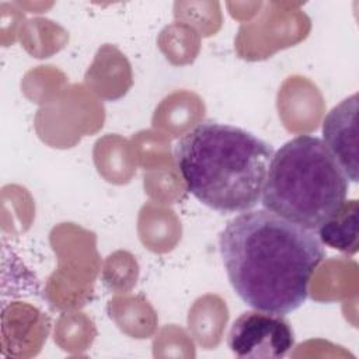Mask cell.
I'll return each mask as SVG.
<instances>
[{"instance_id":"3957f363","label":"cell","mask_w":359,"mask_h":359,"mask_svg":"<svg viewBox=\"0 0 359 359\" xmlns=\"http://www.w3.org/2000/svg\"><path fill=\"white\" fill-rule=\"evenodd\" d=\"M349 180L323 139L300 135L272 156L261 203L309 230H318L346 201Z\"/></svg>"},{"instance_id":"5b68a950","label":"cell","mask_w":359,"mask_h":359,"mask_svg":"<svg viewBox=\"0 0 359 359\" xmlns=\"http://www.w3.org/2000/svg\"><path fill=\"white\" fill-rule=\"evenodd\" d=\"M358 94L335 105L323 121L324 143L337 158L346 178L358 182Z\"/></svg>"},{"instance_id":"8992f818","label":"cell","mask_w":359,"mask_h":359,"mask_svg":"<svg viewBox=\"0 0 359 359\" xmlns=\"http://www.w3.org/2000/svg\"><path fill=\"white\" fill-rule=\"evenodd\" d=\"M318 240L345 254L358 251V201H345L341 209L318 227Z\"/></svg>"},{"instance_id":"7a4b0ae2","label":"cell","mask_w":359,"mask_h":359,"mask_svg":"<svg viewBox=\"0 0 359 359\" xmlns=\"http://www.w3.org/2000/svg\"><path fill=\"white\" fill-rule=\"evenodd\" d=\"M272 156L273 147L254 133L213 121L195 126L174 147L188 192L226 215L258 205Z\"/></svg>"},{"instance_id":"277c9868","label":"cell","mask_w":359,"mask_h":359,"mask_svg":"<svg viewBox=\"0 0 359 359\" xmlns=\"http://www.w3.org/2000/svg\"><path fill=\"white\" fill-rule=\"evenodd\" d=\"M293 345L294 334L283 316L255 309L237 317L227 335L233 355L244 359H280Z\"/></svg>"},{"instance_id":"6da1fadb","label":"cell","mask_w":359,"mask_h":359,"mask_svg":"<svg viewBox=\"0 0 359 359\" xmlns=\"http://www.w3.org/2000/svg\"><path fill=\"white\" fill-rule=\"evenodd\" d=\"M219 251L237 296L275 314L297 310L325 258L318 236L266 209L233 217L219 234Z\"/></svg>"}]
</instances>
